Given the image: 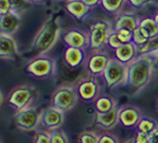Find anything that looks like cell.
Listing matches in <instances>:
<instances>
[{"mask_svg":"<svg viewBox=\"0 0 158 143\" xmlns=\"http://www.w3.org/2000/svg\"><path fill=\"white\" fill-rule=\"evenodd\" d=\"M157 60L155 52L138 54L126 64L125 87L133 94L141 92L152 80L154 63Z\"/></svg>","mask_w":158,"mask_h":143,"instance_id":"6da1fadb","label":"cell"},{"mask_svg":"<svg viewBox=\"0 0 158 143\" xmlns=\"http://www.w3.org/2000/svg\"><path fill=\"white\" fill-rule=\"evenodd\" d=\"M39 98L38 89L30 84H21L14 87L8 95V103L16 111L35 106Z\"/></svg>","mask_w":158,"mask_h":143,"instance_id":"7a4b0ae2","label":"cell"},{"mask_svg":"<svg viewBox=\"0 0 158 143\" xmlns=\"http://www.w3.org/2000/svg\"><path fill=\"white\" fill-rule=\"evenodd\" d=\"M78 98L76 86L74 84L63 83L53 91L50 99V106L66 113L71 111L76 106Z\"/></svg>","mask_w":158,"mask_h":143,"instance_id":"3957f363","label":"cell"},{"mask_svg":"<svg viewBox=\"0 0 158 143\" xmlns=\"http://www.w3.org/2000/svg\"><path fill=\"white\" fill-rule=\"evenodd\" d=\"M58 34H59V29L52 21L47 24H44L42 28L37 32L35 38L32 42V50L35 53H38L39 55L46 53L57 41Z\"/></svg>","mask_w":158,"mask_h":143,"instance_id":"277c9868","label":"cell"},{"mask_svg":"<svg viewBox=\"0 0 158 143\" xmlns=\"http://www.w3.org/2000/svg\"><path fill=\"white\" fill-rule=\"evenodd\" d=\"M26 70L35 78H51L56 74L57 65L53 58L45 55H38L28 63Z\"/></svg>","mask_w":158,"mask_h":143,"instance_id":"5b68a950","label":"cell"},{"mask_svg":"<svg viewBox=\"0 0 158 143\" xmlns=\"http://www.w3.org/2000/svg\"><path fill=\"white\" fill-rule=\"evenodd\" d=\"M40 118L41 110H39L36 106L16 111L13 117L16 128L23 132H30L36 130L38 126H40Z\"/></svg>","mask_w":158,"mask_h":143,"instance_id":"8992f818","label":"cell"},{"mask_svg":"<svg viewBox=\"0 0 158 143\" xmlns=\"http://www.w3.org/2000/svg\"><path fill=\"white\" fill-rule=\"evenodd\" d=\"M101 77L109 89L120 85H125L126 64L118 61L115 58H111Z\"/></svg>","mask_w":158,"mask_h":143,"instance_id":"52a82bcc","label":"cell"},{"mask_svg":"<svg viewBox=\"0 0 158 143\" xmlns=\"http://www.w3.org/2000/svg\"><path fill=\"white\" fill-rule=\"evenodd\" d=\"M75 86L79 98L87 102H94V100L101 94L100 83L96 76H92L90 74L79 79Z\"/></svg>","mask_w":158,"mask_h":143,"instance_id":"ba28073f","label":"cell"},{"mask_svg":"<svg viewBox=\"0 0 158 143\" xmlns=\"http://www.w3.org/2000/svg\"><path fill=\"white\" fill-rule=\"evenodd\" d=\"M65 120V113L57 108L49 106L41 110L40 126L47 131L59 129Z\"/></svg>","mask_w":158,"mask_h":143,"instance_id":"9c48e42d","label":"cell"},{"mask_svg":"<svg viewBox=\"0 0 158 143\" xmlns=\"http://www.w3.org/2000/svg\"><path fill=\"white\" fill-rule=\"evenodd\" d=\"M110 59L111 57L106 52L102 50H93L92 54L85 60V66L88 74L96 77L101 76Z\"/></svg>","mask_w":158,"mask_h":143,"instance_id":"30bf717a","label":"cell"},{"mask_svg":"<svg viewBox=\"0 0 158 143\" xmlns=\"http://www.w3.org/2000/svg\"><path fill=\"white\" fill-rule=\"evenodd\" d=\"M143 113L141 109L133 105L119 106V124L125 128H136Z\"/></svg>","mask_w":158,"mask_h":143,"instance_id":"8fae6325","label":"cell"},{"mask_svg":"<svg viewBox=\"0 0 158 143\" xmlns=\"http://www.w3.org/2000/svg\"><path fill=\"white\" fill-rule=\"evenodd\" d=\"M110 34L111 33L109 32L108 26L105 23H96L92 25L89 35V46L92 48V50H101L105 45H107Z\"/></svg>","mask_w":158,"mask_h":143,"instance_id":"7c38bea8","label":"cell"},{"mask_svg":"<svg viewBox=\"0 0 158 143\" xmlns=\"http://www.w3.org/2000/svg\"><path fill=\"white\" fill-rule=\"evenodd\" d=\"M118 114L119 106L108 112H96L94 116V121L98 127H100L104 131H110L116 125L119 124Z\"/></svg>","mask_w":158,"mask_h":143,"instance_id":"4fadbf2b","label":"cell"},{"mask_svg":"<svg viewBox=\"0 0 158 143\" xmlns=\"http://www.w3.org/2000/svg\"><path fill=\"white\" fill-rule=\"evenodd\" d=\"M0 55L4 60H13L18 55V49L16 42L11 35L1 34V49Z\"/></svg>","mask_w":158,"mask_h":143,"instance_id":"5bb4252c","label":"cell"},{"mask_svg":"<svg viewBox=\"0 0 158 143\" xmlns=\"http://www.w3.org/2000/svg\"><path fill=\"white\" fill-rule=\"evenodd\" d=\"M86 54L84 49L68 47L64 52V61L70 68H77L82 63H85Z\"/></svg>","mask_w":158,"mask_h":143,"instance_id":"9a60e30c","label":"cell"},{"mask_svg":"<svg viewBox=\"0 0 158 143\" xmlns=\"http://www.w3.org/2000/svg\"><path fill=\"white\" fill-rule=\"evenodd\" d=\"M137 55H138V47L133 42L122 44L114 51L115 59L124 63V64H128Z\"/></svg>","mask_w":158,"mask_h":143,"instance_id":"2e32d148","label":"cell"},{"mask_svg":"<svg viewBox=\"0 0 158 143\" xmlns=\"http://www.w3.org/2000/svg\"><path fill=\"white\" fill-rule=\"evenodd\" d=\"M64 41L68 45V47L84 49L88 45H90L89 35H87L86 33L82 31H77V30L68 32L64 36Z\"/></svg>","mask_w":158,"mask_h":143,"instance_id":"e0dca14e","label":"cell"},{"mask_svg":"<svg viewBox=\"0 0 158 143\" xmlns=\"http://www.w3.org/2000/svg\"><path fill=\"white\" fill-rule=\"evenodd\" d=\"M96 112H108L118 106L117 100L109 94H100L93 102Z\"/></svg>","mask_w":158,"mask_h":143,"instance_id":"ac0fdd59","label":"cell"},{"mask_svg":"<svg viewBox=\"0 0 158 143\" xmlns=\"http://www.w3.org/2000/svg\"><path fill=\"white\" fill-rule=\"evenodd\" d=\"M17 15L14 14H4L2 15L1 18V31L2 34H8L11 35V33H13L14 30L17 27Z\"/></svg>","mask_w":158,"mask_h":143,"instance_id":"d6986e66","label":"cell"},{"mask_svg":"<svg viewBox=\"0 0 158 143\" xmlns=\"http://www.w3.org/2000/svg\"><path fill=\"white\" fill-rule=\"evenodd\" d=\"M157 127H158V123L156 122L155 119H153L152 117L143 115L141 117L138 125H137L136 130L149 135V134L152 133Z\"/></svg>","mask_w":158,"mask_h":143,"instance_id":"ffe728a7","label":"cell"},{"mask_svg":"<svg viewBox=\"0 0 158 143\" xmlns=\"http://www.w3.org/2000/svg\"><path fill=\"white\" fill-rule=\"evenodd\" d=\"M133 36H132V42L134 43L137 47L140 48L142 47L144 44L147 43V41L151 38L150 34L145 30L143 27L137 26L134 30L132 31Z\"/></svg>","mask_w":158,"mask_h":143,"instance_id":"44dd1931","label":"cell"},{"mask_svg":"<svg viewBox=\"0 0 158 143\" xmlns=\"http://www.w3.org/2000/svg\"><path fill=\"white\" fill-rule=\"evenodd\" d=\"M99 133L95 130H83L78 135V143H98Z\"/></svg>","mask_w":158,"mask_h":143,"instance_id":"7402d4cb","label":"cell"},{"mask_svg":"<svg viewBox=\"0 0 158 143\" xmlns=\"http://www.w3.org/2000/svg\"><path fill=\"white\" fill-rule=\"evenodd\" d=\"M51 143H69V138L67 133L63 129H55L49 131Z\"/></svg>","mask_w":158,"mask_h":143,"instance_id":"603a6c76","label":"cell"},{"mask_svg":"<svg viewBox=\"0 0 158 143\" xmlns=\"http://www.w3.org/2000/svg\"><path fill=\"white\" fill-rule=\"evenodd\" d=\"M137 26H139V25H137L135 23V20L133 19L131 16H123V17H121L118 21L117 29L126 28V29H128V30L133 31Z\"/></svg>","mask_w":158,"mask_h":143,"instance_id":"cb8c5ba5","label":"cell"},{"mask_svg":"<svg viewBox=\"0 0 158 143\" xmlns=\"http://www.w3.org/2000/svg\"><path fill=\"white\" fill-rule=\"evenodd\" d=\"M68 8L74 15H76L77 17H80L82 14H84L87 7L85 6L84 2H80V1H78V0H75V1H72L69 4Z\"/></svg>","mask_w":158,"mask_h":143,"instance_id":"d4e9b609","label":"cell"},{"mask_svg":"<svg viewBox=\"0 0 158 143\" xmlns=\"http://www.w3.org/2000/svg\"><path fill=\"white\" fill-rule=\"evenodd\" d=\"M98 143H120L119 138L111 131H103L99 133Z\"/></svg>","mask_w":158,"mask_h":143,"instance_id":"484cf974","label":"cell"},{"mask_svg":"<svg viewBox=\"0 0 158 143\" xmlns=\"http://www.w3.org/2000/svg\"><path fill=\"white\" fill-rule=\"evenodd\" d=\"M33 143H51L50 134L47 130H37L33 137Z\"/></svg>","mask_w":158,"mask_h":143,"instance_id":"4316f807","label":"cell"},{"mask_svg":"<svg viewBox=\"0 0 158 143\" xmlns=\"http://www.w3.org/2000/svg\"><path fill=\"white\" fill-rule=\"evenodd\" d=\"M116 34H117L119 40L121 41L123 44L132 42L133 33L131 30H128V29H126V28H120V29H117Z\"/></svg>","mask_w":158,"mask_h":143,"instance_id":"83f0119b","label":"cell"},{"mask_svg":"<svg viewBox=\"0 0 158 143\" xmlns=\"http://www.w3.org/2000/svg\"><path fill=\"white\" fill-rule=\"evenodd\" d=\"M123 43L121 41L119 40L117 34H116V32H113L111 33L109 35V38H108V42H107V45L110 46L111 48L113 49H117L118 47H120Z\"/></svg>","mask_w":158,"mask_h":143,"instance_id":"f1b7e54d","label":"cell"},{"mask_svg":"<svg viewBox=\"0 0 158 143\" xmlns=\"http://www.w3.org/2000/svg\"><path fill=\"white\" fill-rule=\"evenodd\" d=\"M104 6L109 10H115L121 5L122 0H102Z\"/></svg>","mask_w":158,"mask_h":143,"instance_id":"f546056e","label":"cell"},{"mask_svg":"<svg viewBox=\"0 0 158 143\" xmlns=\"http://www.w3.org/2000/svg\"><path fill=\"white\" fill-rule=\"evenodd\" d=\"M133 138H134L136 143H149V137L147 134L140 132V131H137V130H136Z\"/></svg>","mask_w":158,"mask_h":143,"instance_id":"4dcf8cb0","label":"cell"},{"mask_svg":"<svg viewBox=\"0 0 158 143\" xmlns=\"http://www.w3.org/2000/svg\"><path fill=\"white\" fill-rule=\"evenodd\" d=\"M10 6H12V3L10 0H1V13L2 15L7 14V12L9 11Z\"/></svg>","mask_w":158,"mask_h":143,"instance_id":"1f68e13d","label":"cell"},{"mask_svg":"<svg viewBox=\"0 0 158 143\" xmlns=\"http://www.w3.org/2000/svg\"><path fill=\"white\" fill-rule=\"evenodd\" d=\"M149 143H158V127L148 135Z\"/></svg>","mask_w":158,"mask_h":143,"instance_id":"d6a6232c","label":"cell"},{"mask_svg":"<svg viewBox=\"0 0 158 143\" xmlns=\"http://www.w3.org/2000/svg\"><path fill=\"white\" fill-rule=\"evenodd\" d=\"M98 0H82V2H84L86 4H95Z\"/></svg>","mask_w":158,"mask_h":143,"instance_id":"836d02e7","label":"cell"},{"mask_svg":"<svg viewBox=\"0 0 158 143\" xmlns=\"http://www.w3.org/2000/svg\"><path fill=\"white\" fill-rule=\"evenodd\" d=\"M123 143H136V142H135V140H134V138L131 137V138H129V139L125 140Z\"/></svg>","mask_w":158,"mask_h":143,"instance_id":"e575fe53","label":"cell"},{"mask_svg":"<svg viewBox=\"0 0 158 143\" xmlns=\"http://www.w3.org/2000/svg\"><path fill=\"white\" fill-rule=\"evenodd\" d=\"M131 1H132L133 3H135V4H139V3H141V2H143L144 0H131Z\"/></svg>","mask_w":158,"mask_h":143,"instance_id":"d590c367","label":"cell"},{"mask_svg":"<svg viewBox=\"0 0 158 143\" xmlns=\"http://www.w3.org/2000/svg\"><path fill=\"white\" fill-rule=\"evenodd\" d=\"M155 108H156V110H157V112H158V99H157V101H156V103H155Z\"/></svg>","mask_w":158,"mask_h":143,"instance_id":"8d00e7d4","label":"cell"},{"mask_svg":"<svg viewBox=\"0 0 158 143\" xmlns=\"http://www.w3.org/2000/svg\"><path fill=\"white\" fill-rule=\"evenodd\" d=\"M155 21H156V24H157V26H158V14L156 15V18H155Z\"/></svg>","mask_w":158,"mask_h":143,"instance_id":"74e56055","label":"cell"},{"mask_svg":"<svg viewBox=\"0 0 158 143\" xmlns=\"http://www.w3.org/2000/svg\"><path fill=\"white\" fill-rule=\"evenodd\" d=\"M155 53H156V56H157V60H158V51H156Z\"/></svg>","mask_w":158,"mask_h":143,"instance_id":"f35d334b","label":"cell"}]
</instances>
